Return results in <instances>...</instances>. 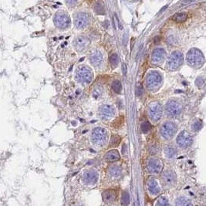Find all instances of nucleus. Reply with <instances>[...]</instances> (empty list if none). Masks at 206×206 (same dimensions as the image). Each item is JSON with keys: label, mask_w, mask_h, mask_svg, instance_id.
<instances>
[{"label": "nucleus", "mask_w": 206, "mask_h": 206, "mask_svg": "<svg viewBox=\"0 0 206 206\" xmlns=\"http://www.w3.org/2000/svg\"><path fill=\"white\" fill-rule=\"evenodd\" d=\"M187 61L192 67L198 68L204 64V56L200 50L197 49H192L187 54Z\"/></svg>", "instance_id": "obj_1"}, {"label": "nucleus", "mask_w": 206, "mask_h": 206, "mask_svg": "<svg viewBox=\"0 0 206 206\" xmlns=\"http://www.w3.org/2000/svg\"><path fill=\"white\" fill-rule=\"evenodd\" d=\"M162 84V77L157 72L152 71L149 73L146 78V85L149 90L156 91L161 87Z\"/></svg>", "instance_id": "obj_2"}, {"label": "nucleus", "mask_w": 206, "mask_h": 206, "mask_svg": "<svg viewBox=\"0 0 206 206\" xmlns=\"http://www.w3.org/2000/svg\"><path fill=\"white\" fill-rule=\"evenodd\" d=\"M183 62V54L182 52L175 51L170 55L167 59V68L170 70H175L179 67Z\"/></svg>", "instance_id": "obj_3"}, {"label": "nucleus", "mask_w": 206, "mask_h": 206, "mask_svg": "<svg viewBox=\"0 0 206 206\" xmlns=\"http://www.w3.org/2000/svg\"><path fill=\"white\" fill-rule=\"evenodd\" d=\"M76 77L78 81L83 82V83H90L93 79L94 74L90 68L85 66H82L77 70Z\"/></svg>", "instance_id": "obj_4"}, {"label": "nucleus", "mask_w": 206, "mask_h": 206, "mask_svg": "<svg viewBox=\"0 0 206 206\" xmlns=\"http://www.w3.org/2000/svg\"><path fill=\"white\" fill-rule=\"evenodd\" d=\"M54 23L60 29H65L70 25V18L66 12L59 11L54 16Z\"/></svg>", "instance_id": "obj_5"}, {"label": "nucleus", "mask_w": 206, "mask_h": 206, "mask_svg": "<svg viewBox=\"0 0 206 206\" xmlns=\"http://www.w3.org/2000/svg\"><path fill=\"white\" fill-rule=\"evenodd\" d=\"M166 114L169 117L178 116L182 110V106L179 101L176 100H171L166 104Z\"/></svg>", "instance_id": "obj_6"}, {"label": "nucleus", "mask_w": 206, "mask_h": 206, "mask_svg": "<svg viewBox=\"0 0 206 206\" xmlns=\"http://www.w3.org/2000/svg\"><path fill=\"white\" fill-rule=\"evenodd\" d=\"M107 140V132L106 129L97 127L92 133V141L95 144L103 145Z\"/></svg>", "instance_id": "obj_7"}, {"label": "nucleus", "mask_w": 206, "mask_h": 206, "mask_svg": "<svg viewBox=\"0 0 206 206\" xmlns=\"http://www.w3.org/2000/svg\"><path fill=\"white\" fill-rule=\"evenodd\" d=\"M177 131V126L175 123L165 122L161 127L160 132L165 140H170L174 137Z\"/></svg>", "instance_id": "obj_8"}, {"label": "nucleus", "mask_w": 206, "mask_h": 206, "mask_svg": "<svg viewBox=\"0 0 206 206\" xmlns=\"http://www.w3.org/2000/svg\"><path fill=\"white\" fill-rule=\"evenodd\" d=\"M148 114L153 121H158L162 117V107L160 103L154 101L149 104Z\"/></svg>", "instance_id": "obj_9"}, {"label": "nucleus", "mask_w": 206, "mask_h": 206, "mask_svg": "<svg viewBox=\"0 0 206 206\" xmlns=\"http://www.w3.org/2000/svg\"><path fill=\"white\" fill-rule=\"evenodd\" d=\"M90 23V17L85 12H78L74 16V25L77 29H84Z\"/></svg>", "instance_id": "obj_10"}, {"label": "nucleus", "mask_w": 206, "mask_h": 206, "mask_svg": "<svg viewBox=\"0 0 206 206\" xmlns=\"http://www.w3.org/2000/svg\"><path fill=\"white\" fill-rule=\"evenodd\" d=\"M193 142V139L189 133L184 131L179 134L177 137V143L179 145V147L186 148V147L191 146Z\"/></svg>", "instance_id": "obj_11"}, {"label": "nucleus", "mask_w": 206, "mask_h": 206, "mask_svg": "<svg viewBox=\"0 0 206 206\" xmlns=\"http://www.w3.org/2000/svg\"><path fill=\"white\" fill-rule=\"evenodd\" d=\"M162 169V162L160 159L153 157L147 161V170L151 174H158Z\"/></svg>", "instance_id": "obj_12"}, {"label": "nucleus", "mask_w": 206, "mask_h": 206, "mask_svg": "<svg viewBox=\"0 0 206 206\" xmlns=\"http://www.w3.org/2000/svg\"><path fill=\"white\" fill-rule=\"evenodd\" d=\"M74 46L77 51L81 52L86 49L87 47L90 44V39L87 37L84 36H77L74 40Z\"/></svg>", "instance_id": "obj_13"}, {"label": "nucleus", "mask_w": 206, "mask_h": 206, "mask_svg": "<svg viewBox=\"0 0 206 206\" xmlns=\"http://www.w3.org/2000/svg\"><path fill=\"white\" fill-rule=\"evenodd\" d=\"M165 57L166 52L165 51V49L162 48H157V49H155L152 53L151 62L155 65H159L164 61Z\"/></svg>", "instance_id": "obj_14"}, {"label": "nucleus", "mask_w": 206, "mask_h": 206, "mask_svg": "<svg viewBox=\"0 0 206 206\" xmlns=\"http://www.w3.org/2000/svg\"><path fill=\"white\" fill-rule=\"evenodd\" d=\"M162 181L166 186H173L176 182L175 173L172 170H166L161 176Z\"/></svg>", "instance_id": "obj_15"}, {"label": "nucleus", "mask_w": 206, "mask_h": 206, "mask_svg": "<svg viewBox=\"0 0 206 206\" xmlns=\"http://www.w3.org/2000/svg\"><path fill=\"white\" fill-rule=\"evenodd\" d=\"M84 182L87 185H92L96 183L98 179V174L94 170H90L84 173L83 177Z\"/></svg>", "instance_id": "obj_16"}, {"label": "nucleus", "mask_w": 206, "mask_h": 206, "mask_svg": "<svg viewBox=\"0 0 206 206\" xmlns=\"http://www.w3.org/2000/svg\"><path fill=\"white\" fill-rule=\"evenodd\" d=\"M100 115H101L103 117H105V118H110V117L114 116L115 110L112 106L106 104V105H103V106L100 107Z\"/></svg>", "instance_id": "obj_17"}, {"label": "nucleus", "mask_w": 206, "mask_h": 206, "mask_svg": "<svg viewBox=\"0 0 206 206\" xmlns=\"http://www.w3.org/2000/svg\"><path fill=\"white\" fill-rule=\"evenodd\" d=\"M147 188L150 192V194L152 195H157L161 192V188H160L158 183L157 181L154 178H151L147 182Z\"/></svg>", "instance_id": "obj_18"}, {"label": "nucleus", "mask_w": 206, "mask_h": 206, "mask_svg": "<svg viewBox=\"0 0 206 206\" xmlns=\"http://www.w3.org/2000/svg\"><path fill=\"white\" fill-rule=\"evenodd\" d=\"M102 197L104 202L107 203H112L116 200L117 193L114 190H107L102 194Z\"/></svg>", "instance_id": "obj_19"}, {"label": "nucleus", "mask_w": 206, "mask_h": 206, "mask_svg": "<svg viewBox=\"0 0 206 206\" xmlns=\"http://www.w3.org/2000/svg\"><path fill=\"white\" fill-rule=\"evenodd\" d=\"M90 62L94 66L97 67L100 66L103 62V56L101 53L99 51L94 52L91 56H90Z\"/></svg>", "instance_id": "obj_20"}, {"label": "nucleus", "mask_w": 206, "mask_h": 206, "mask_svg": "<svg viewBox=\"0 0 206 206\" xmlns=\"http://www.w3.org/2000/svg\"><path fill=\"white\" fill-rule=\"evenodd\" d=\"M120 154L117 150H111L105 155V159L108 162H115L120 159Z\"/></svg>", "instance_id": "obj_21"}, {"label": "nucleus", "mask_w": 206, "mask_h": 206, "mask_svg": "<svg viewBox=\"0 0 206 206\" xmlns=\"http://www.w3.org/2000/svg\"><path fill=\"white\" fill-rule=\"evenodd\" d=\"M175 206H194L192 204V201L188 199L186 197L181 196L176 199Z\"/></svg>", "instance_id": "obj_22"}, {"label": "nucleus", "mask_w": 206, "mask_h": 206, "mask_svg": "<svg viewBox=\"0 0 206 206\" xmlns=\"http://www.w3.org/2000/svg\"><path fill=\"white\" fill-rule=\"evenodd\" d=\"M188 18V16L185 12H177L176 14H175L172 19H173L174 21H175L177 23H182V22H185V21Z\"/></svg>", "instance_id": "obj_23"}, {"label": "nucleus", "mask_w": 206, "mask_h": 206, "mask_svg": "<svg viewBox=\"0 0 206 206\" xmlns=\"http://www.w3.org/2000/svg\"><path fill=\"white\" fill-rule=\"evenodd\" d=\"M176 153H177L176 149L174 147H172V146H167V147L165 148V154L166 157H167L172 158V157L175 156Z\"/></svg>", "instance_id": "obj_24"}, {"label": "nucleus", "mask_w": 206, "mask_h": 206, "mask_svg": "<svg viewBox=\"0 0 206 206\" xmlns=\"http://www.w3.org/2000/svg\"><path fill=\"white\" fill-rule=\"evenodd\" d=\"M131 202V198L127 192H124L121 197V205L122 206H127L130 204Z\"/></svg>", "instance_id": "obj_25"}, {"label": "nucleus", "mask_w": 206, "mask_h": 206, "mask_svg": "<svg viewBox=\"0 0 206 206\" xmlns=\"http://www.w3.org/2000/svg\"><path fill=\"white\" fill-rule=\"evenodd\" d=\"M112 89L115 93L119 94L122 90V84L119 80H114L112 83Z\"/></svg>", "instance_id": "obj_26"}, {"label": "nucleus", "mask_w": 206, "mask_h": 206, "mask_svg": "<svg viewBox=\"0 0 206 206\" xmlns=\"http://www.w3.org/2000/svg\"><path fill=\"white\" fill-rule=\"evenodd\" d=\"M119 61H120V59H119V57L117 53H114V54H112L111 57H110V65L112 66L113 67H117V64L119 63Z\"/></svg>", "instance_id": "obj_27"}, {"label": "nucleus", "mask_w": 206, "mask_h": 206, "mask_svg": "<svg viewBox=\"0 0 206 206\" xmlns=\"http://www.w3.org/2000/svg\"><path fill=\"white\" fill-rule=\"evenodd\" d=\"M110 174L112 176L117 177L120 175V168L117 166H113L110 168Z\"/></svg>", "instance_id": "obj_28"}, {"label": "nucleus", "mask_w": 206, "mask_h": 206, "mask_svg": "<svg viewBox=\"0 0 206 206\" xmlns=\"http://www.w3.org/2000/svg\"><path fill=\"white\" fill-rule=\"evenodd\" d=\"M151 124H150V122L148 121H144V122L142 123L141 124V130L144 133H147L149 131H151Z\"/></svg>", "instance_id": "obj_29"}, {"label": "nucleus", "mask_w": 206, "mask_h": 206, "mask_svg": "<svg viewBox=\"0 0 206 206\" xmlns=\"http://www.w3.org/2000/svg\"><path fill=\"white\" fill-rule=\"evenodd\" d=\"M156 206H169V202L165 198H160L156 203Z\"/></svg>", "instance_id": "obj_30"}, {"label": "nucleus", "mask_w": 206, "mask_h": 206, "mask_svg": "<svg viewBox=\"0 0 206 206\" xmlns=\"http://www.w3.org/2000/svg\"><path fill=\"white\" fill-rule=\"evenodd\" d=\"M120 142V137H119L118 135H114V137H112L111 140H110V146H117L118 145L119 143Z\"/></svg>", "instance_id": "obj_31"}, {"label": "nucleus", "mask_w": 206, "mask_h": 206, "mask_svg": "<svg viewBox=\"0 0 206 206\" xmlns=\"http://www.w3.org/2000/svg\"><path fill=\"white\" fill-rule=\"evenodd\" d=\"M101 94H102V89L100 87H97L95 88L94 92H93V97L95 99H97L98 97H100Z\"/></svg>", "instance_id": "obj_32"}, {"label": "nucleus", "mask_w": 206, "mask_h": 206, "mask_svg": "<svg viewBox=\"0 0 206 206\" xmlns=\"http://www.w3.org/2000/svg\"><path fill=\"white\" fill-rule=\"evenodd\" d=\"M202 124L200 121H196L194 124H193V126H192V128L194 129L195 131H199V130L202 128Z\"/></svg>", "instance_id": "obj_33"}, {"label": "nucleus", "mask_w": 206, "mask_h": 206, "mask_svg": "<svg viewBox=\"0 0 206 206\" xmlns=\"http://www.w3.org/2000/svg\"><path fill=\"white\" fill-rule=\"evenodd\" d=\"M123 72H124V75H126V74H127V67H126V64H125L124 63H123Z\"/></svg>", "instance_id": "obj_34"}, {"label": "nucleus", "mask_w": 206, "mask_h": 206, "mask_svg": "<svg viewBox=\"0 0 206 206\" xmlns=\"http://www.w3.org/2000/svg\"></svg>", "instance_id": "obj_35"}]
</instances>
